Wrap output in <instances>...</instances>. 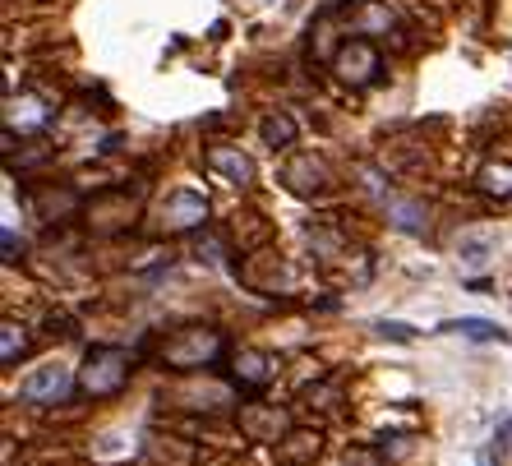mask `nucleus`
Wrapping results in <instances>:
<instances>
[{
	"instance_id": "obj_9",
	"label": "nucleus",
	"mask_w": 512,
	"mask_h": 466,
	"mask_svg": "<svg viewBox=\"0 0 512 466\" xmlns=\"http://www.w3.org/2000/svg\"><path fill=\"white\" fill-rule=\"evenodd\" d=\"M0 360H5V365H14V360L24 356V347H28V337H24V328H19V323H5V328H0Z\"/></svg>"
},
{
	"instance_id": "obj_7",
	"label": "nucleus",
	"mask_w": 512,
	"mask_h": 466,
	"mask_svg": "<svg viewBox=\"0 0 512 466\" xmlns=\"http://www.w3.org/2000/svg\"><path fill=\"white\" fill-rule=\"evenodd\" d=\"M443 333H462V337H471V342H503V328L489 319H448Z\"/></svg>"
},
{
	"instance_id": "obj_1",
	"label": "nucleus",
	"mask_w": 512,
	"mask_h": 466,
	"mask_svg": "<svg viewBox=\"0 0 512 466\" xmlns=\"http://www.w3.org/2000/svg\"><path fill=\"white\" fill-rule=\"evenodd\" d=\"M125 379H130V351H120V347H93L84 360V370H79V388L88 397L120 393Z\"/></svg>"
},
{
	"instance_id": "obj_3",
	"label": "nucleus",
	"mask_w": 512,
	"mask_h": 466,
	"mask_svg": "<svg viewBox=\"0 0 512 466\" xmlns=\"http://www.w3.org/2000/svg\"><path fill=\"white\" fill-rule=\"evenodd\" d=\"M65 393H70V370H65V365H42V370H33L24 379V388H19L24 402H60Z\"/></svg>"
},
{
	"instance_id": "obj_10",
	"label": "nucleus",
	"mask_w": 512,
	"mask_h": 466,
	"mask_svg": "<svg viewBox=\"0 0 512 466\" xmlns=\"http://www.w3.org/2000/svg\"><path fill=\"white\" fill-rule=\"evenodd\" d=\"M383 337H393V342H411L416 337V328H406V323H379Z\"/></svg>"
},
{
	"instance_id": "obj_11",
	"label": "nucleus",
	"mask_w": 512,
	"mask_h": 466,
	"mask_svg": "<svg viewBox=\"0 0 512 466\" xmlns=\"http://www.w3.org/2000/svg\"><path fill=\"white\" fill-rule=\"evenodd\" d=\"M476 466H494V457H489V453H480V457H476Z\"/></svg>"
},
{
	"instance_id": "obj_5",
	"label": "nucleus",
	"mask_w": 512,
	"mask_h": 466,
	"mask_svg": "<svg viewBox=\"0 0 512 466\" xmlns=\"http://www.w3.org/2000/svg\"><path fill=\"white\" fill-rule=\"evenodd\" d=\"M162 217H167L171 227H199L203 217H208V204H203V194H194V190H176L162 204Z\"/></svg>"
},
{
	"instance_id": "obj_6",
	"label": "nucleus",
	"mask_w": 512,
	"mask_h": 466,
	"mask_svg": "<svg viewBox=\"0 0 512 466\" xmlns=\"http://www.w3.org/2000/svg\"><path fill=\"white\" fill-rule=\"evenodd\" d=\"M208 167H213L217 176H227L231 185H250L254 180V162L240 153V148H213V153H208Z\"/></svg>"
},
{
	"instance_id": "obj_4",
	"label": "nucleus",
	"mask_w": 512,
	"mask_h": 466,
	"mask_svg": "<svg viewBox=\"0 0 512 466\" xmlns=\"http://www.w3.org/2000/svg\"><path fill=\"white\" fill-rule=\"evenodd\" d=\"M213 356H222V337L213 328H190V347H171L167 365L190 370V365H203V360H213Z\"/></svg>"
},
{
	"instance_id": "obj_8",
	"label": "nucleus",
	"mask_w": 512,
	"mask_h": 466,
	"mask_svg": "<svg viewBox=\"0 0 512 466\" xmlns=\"http://www.w3.org/2000/svg\"><path fill=\"white\" fill-rule=\"evenodd\" d=\"M259 134H263V144H268V148H291V144H296V120L277 111V116L263 120Z\"/></svg>"
},
{
	"instance_id": "obj_2",
	"label": "nucleus",
	"mask_w": 512,
	"mask_h": 466,
	"mask_svg": "<svg viewBox=\"0 0 512 466\" xmlns=\"http://www.w3.org/2000/svg\"><path fill=\"white\" fill-rule=\"evenodd\" d=\"M333 70L342 74L346 84H374L383 74V60H379V47L374 42H365V37H351L342 51H337V60H333Z\"/></svg>"
}]
</instances>
